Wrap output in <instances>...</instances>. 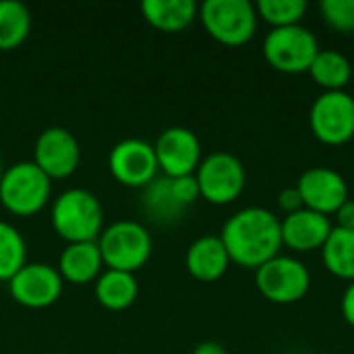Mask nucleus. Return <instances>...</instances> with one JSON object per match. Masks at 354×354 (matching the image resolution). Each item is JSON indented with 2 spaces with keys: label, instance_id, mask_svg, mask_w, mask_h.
Returning a JSON list of instances; mask_svg holds the SVG:
<instances>
[{
  "label": "nucleus",
  "instance_id": "nucleus-2",
  "mask_svg": "<svg viewBox=\"0 0 354 354\" xmlns=\"http://www.w3.org/2000/svg\"><path fill=\"white\" fill-rule=\"evenodd\" d=\"M50 220L54 232L66 243H95L104 230V209L100 199L87 189L62 191L52 207Z\"/></svg>",
  "mask_w": 354,
  "mask_h": 354
},
{
  "label": "nucleus",
  "instance_id": "nucleus-25",
  "mask_svg": "<svg viewBox=\"0 0 354 354\" xmlns=\"http://www.w3.org/2000/svg\"><path fill=\"white\" fill-rule=\"evenodd\" d=\"M257 17L263 19L272 29L301 25L309 4L305 0H259L255 4Z\"/></svg>",
  "mask_w": 354,
  "mask_h": 354
},
{
  "label": "nucleus",
  "instance_id": "nucleus-7",
  "mask_svg": "<svg viewBox=\"0 0 354 354\" xmlns=\"http://www.w3.org/2000/svg\"><path fill=\"white\" fill-rule=\"evenodd\" d=\"M255 286L270 303L292 305L307 297L311 274L301 259L292 255H276L255 270Z\"/></svg>",
  "mask_w": 354,
  "mask_h": 354
},
{
  "label": "nucleus",
  "instance_id": "nucleus-12",
  "mask_svg": "<svg viewBox=\"0 0 354 354\" xmlns=\"http://www.w3.org/2000/svg\"><path fill=\"white\" fill-rule=\"evenodd\" d=\"M6 284L10 299L17 305L25 309H46L60 299L64 280L56 268L39 261H27Z\"/></svg>",
  "mask_w": 354,
  "mask_h": 354
},
{
  "label": "nucleus",
  "instance_id": "nucleus-1",
  "mask_svg": "<svg viewBox=\"0 0 354 354\" xmlns=\"http://www.w3.org/2000/svg\"><path fill=\"white\" fill-rule=\"evenodd\" d=\"M218 236L222 239L230 261L247 270L261 268L266 261L280 255L282 249L280 218L268 207L257 205L232 214Z\"/></svg>",
  "mask_w": 354,
  "mask_h": 354
},
{
  "label": "nucleus",
  "instance_id": "nucleus-30",
  "mask_svg": "<svg viewBox=\"0 0 354 354\" xmlns=\"http://www.w3.org/2000/svg\"><path fill=\"white\" fill-rule=\"evenodd\" d=\"M191 354H228V351L220 344V342H214V340H205L201 344H197L193 348Z\"/></svg>",
  "mask_w": 354,
  "mask_h": 354
},
{
  "label": "nucleus",
  "instance_id": "nucleus-21",
  "mask_svg": "<svg viewBox=\"0 0 354 354\" xmlns=\"http://www.w3.org/2000/svg\"><path fill=\"white\" fill-rule=\"evenodd\" d=\"M309 75L324 91H344L354 75L353 62L334 48H319L309 66Z\"/></svg>",
  "mask_w": 354,
  "mask_h": 354
},
{
  "label": "nucleus",
  "instance_id": "nucleus-5",
  "mask_svg": "<svg viewBox=\"0 0 354 354\" xmlns=\"http://www.w3.org/2000/svg\"><path fill=\"white\" fill-rule=\"evenodd\" d=\"M216 41L236 48L253 39L257 31V10L249 0H205L197 17Z\"/></svg>",
  "mask_w": 354,
  "mask_h": 354
},
{
  "label": "nucleus",
  "instance_id": "nucleus-31",
  "mask_svg": "<svg viewBox=\"0 0 354 354\" xmlns=\"http://www.w3.org/2000/svg\"><path fill=\"white\" fill-rule=\"evenodd\" d=\"M2 174H4V166H2V158H0V178H2Z\"/></svg>",
  "mask_w": 354,
  "mask_h": 354
},
{
  "label": "nucleus",
  "instance_id": "nucleus-13",
  "mask_svg": "<svg viewBox=\"0 0 354 354\" xmlns=\"http://www.w3.org/2000/svg\"><path fill=\"white\" fill-rule=\"evenodd\" d=\"M158 168L162 176L180 178L197 172L203 156L199 137L187 127H168L164 129L153 143Z\"/></svg>",
  "mask_w": 354,
  "mask_h": 354
},
{
  "label": "nucleus",
  "instance_id": "nucleus-11",
  "mask_svg": "<svg viewBox=\"0 0 354 354\" xmlns=\"http://www.w3.org/2000/svg\"><path fill=\"white\" fill-rule=\"evenodd\" d=\"M31 162L50 180L68 178L81 164V145L68 129L48 127L35 139Z\"/></svg>",
  "mask_w": 354,
  "mask_h": 354
},
{
  "label": "nucleus",
  "instance_id": "nucleus-10",
  "mask_svg": "<svg viewBox=\"0 0 354 354\" xmlns=\"http://www.w3.org/2000/svg\"><path fill=\"white\" fill-rule=\"evenodd\" d=\"M108 170L122 187L145 189L160 172L153 143L137 137L118 141L108 153Z\"/></svg>",
  "mask_w": 354,
  "mask_h": 354
},
{
  "label": "nucleus",
  "instance_id": "nucleus-29",
  "mask_svg": "<svg viewBox=\"0 0 354 354\" xmlns=\"http://www.w3.org/2000/svg\"><path fill=\"white\" fill-rule=\"evenodd\" d=\"M340 311H342L344 322L354 330V282H348V286H346L344 292H342Z\"/></svg>",
  "mask_w": 354,
  "mask_h": 354
},
{
  "label": "nucleus",
  "instance_id": "nucleus-15",
  "mask_svg": "<svg viewBox=\"0 0 354 354\" xmlns=\"http://www.w3.org/2000/svg\"><path fill=\"white\" fill-rule=\"evenodd\" d=\"M334 224L332 218L311 212L307 207L284 216L280 220V232H282V245H286L295 253H309L315 249H322L332 234Z\"/></svg>",
  "mask_w": 354,
  "mask_h": 354
},
{
  "label": "nucleus",
  "instance_id": "nucleus-19",
  "mask_svg": "<svg viewBox=\"0 0 354 354\" xmlns=\"http://www.w3.org/2000/svg\"><path fill=\"white\" fill-rule=\"evenodd\" d=\"M141 15L151 27L176 33L199 17V4L193 0H143Z\"/></svg>",
  "mask_w": 354,
  "mask_h": 354
},
{
  "label": "nucleus",
  "instance_id": "nucleus-23",
  "mask_svg": "<svg viewBox=\"0 0 354 354\" xmlns=\"http://www.w3.org/2000/svg\"><path fill=\"white\" fill-rule=\"evenodd\" d=\"M31 33V12L19 0H0V52L19 48Z\"/></svg>",
  "mask_w": 354,
  "mask_h": 354
},
{
  "label": "nucleus",
  "instance_id": "nucleus-22",
  "mask_svg": "<svg viewBox=\"0 0 354 354\" xmlns=\"http://www.w3.org/2000/svg\"><path fill=\"white\" fill-rule=\"evenodd\" d=\"M322 259L332 276L354 282V230L334 226L332 234L322 247Z\"/></svg>",
  "mask_w": 354,
  "mask_h": 354
},
{
  "label": "nucleus",
  "instance_id": "nucleus-17",
  "mask_svg": "<svg viewBox=\"0 0 354 354\" xmlns=\"http://www.w3.org/2000/svg\"><path fill=\"white\" fill-rule=\"evenodd\" d=\"M58 274L64 282L73 286L91 284L106 270L102 261V253L95 243H73L66 245L58 257Z\"/></svg>",
  "mask_w": 354,
  "mask_h": 354
},
{
  "label": "nucleus",
  "instance_id": "nucleus-6",
  "mask_svg": "<svg viewBox=\"0 0 354 354\" xmlns=\"http://www.w3.org/2000/svg\"><path fill=\"white\" fill-rule=\"evenodd\" d=\"M263 58L266 62L284 75L309 73L313 58L319 52V41L315 33L305 25H290L272 29L263 37Z\"/></svg>",
  "mask_w": 354,
  "mask_h": 354
},
{
  "label": "nucleus",
  "instance_id": "nucleus-8",
  "mask_svg": "<svg viewBox=\"0 0 354 354\" xmlns=\"http://www.w3.org/2000/svg\"><path fill=\"white\" fill-rule=\"evenodd\" d=\"M195 178L201 199L214 205L234 203L247 185L245 166L230 151H214L205 156L195 172Z\"/></svg>",
  "mask_w": 354,
  "mask_h": 354
},
{
  "label": "nucleus",
  "instance_id": "nucleus-28",
  "mask_svg": "<svg viewBox=\"0 0 354 354\" xmlns=\"http://www.w3.org/2000/svg\"><path fill=\"white\" fill-rule=\"evenodd\" d=\"M336 218V228H342V230H354V201L348 199L344 201L338 212L334 214Z\"/></svg>",
  "mask_w": 354,
  "mask_h": 354
},
{
  "label": "nucleus",
  "instance_id": "nucleus-24",
  "mask_svg": "<svg viewBox=\"0 0 354 354\" xmlns=\"http://www.w3.org/2000/svg\"><path fill=\"white\" fill-rule=\"evenodd\" d=\"M27 263V245L23 234L0 220V282H8Z\"/></svg>",
  "mask_w": 354,
  "mask_h": 354
},
{
  "label": "nucleus",
  "instance_id": "nucleus-18",
  "mask_svg": "<svg viewBox=\"0 0 354 354\" xmlns=\"http://www.w3.org/2000/svg\"><path fill=\"white\" fill-rule=\"evenodd\" d=\"M141 191H143L141 193V207L151 222H156L160 226H168V224L178 222L185 216L187 207L178 199L174 185H172V178L158 176Z\"/></svg>",
  "mask_w": 354,
  "mask_h": 354
},
{
  "label": "nucleus",
  "instance_id": "nucleus-27",
  "mask_svg": "<svg viewBox=\"0 0 354 354\" xmlns=\"http://www.w3.org/2000/svg\"><path fill=\"white\" fill-rule=\"evenodd\" d=\"M278 205H280V209L284 212V216L303 209V199H301L297 187H288V189L280 191V195H278Z\"/></svg>",
  "mask_w": 354,
  "mask_h": 354
},
{
  "label": "nucleus",
  "instance_id": "nucleus-14",
  "mask_svg": "<svg viewBox=\"0 0 354 354\" xmlns=\"http://www.w3.org/2000/svg\"><path fill=\"white\" fill-rule=\"evenodd\" d=\"M297 191L303 199V207L328 218L334 216L338 207L351 199L346 178L328 166H313L305 170L297 180Z\"/></svg>",
  "mask_w": 354,
  "mask_h": 354
},
{
  "label": "nucleus",
  "instance_id": "nucleus-9",
  "mask_svg": "<svg viewBox=\"0 0 354 354\" xmlns=\"http://www.w3.org/2000/svg\"><path fill=\"white\" fill-rule=\"evenodd\" d=\"M309 127L324 145H344L354 139V97L344 91H322L309 108Z\"/></svg>",
  "mask_w": 354,
  "mask_h": 354
},
{
  "label": "nucleus",
  "instance_id": "nucleus-26",
  "mask_svg": "<svg viewBox=\"0 0 354 354\" xmlns=\"http://www.w3.org/2000/svg\"><path fill=\"white\" fill-rule=\"evenodd\" d=\"M322 19L338 33L354 31V0H324L319 2Z\"/></svg>",
  "mask_w": 354,
  "mask_h": 354
},
{
  "label": "nucleus",
  "instance_id": "nucleus-20",
  "mask_svg": "<svg viewBox=\"0 0 354 354\" xmlns=\"http://www.w3.org/2000/svg\"><path fill=\"white\" fill-rule=\"evenodd\" d=\"M93 292L97 303L108 311L129 309L139 295V284L135 274L120 270H104L93 282Z\"/></svg>",
  "mask_w": 354,
  "mask_h": 354
},
{
  "label": "nucleus",
  "instance_id": "nucleus-16",
  "mask_svg": "<svg viewBox=\"0 0 354 354\" xmlns=\"http://www.w3.org/2000/svg\"><path fill=\"white\" fill-rule=\"evenodd\" d=\"M228 251L218 234H205L193 241L185 255L187 272L199 282H216L230 268Z\"/></svg>",
  "mask_w": 354,
  "mask_h": 354
},
{
  "label": "nucleus",
  "instance_id": "nucleus-4",
  "mask_svg": "<svg viewBox=\"0 0 354 354\" xmlns=\"http://www.w3.org/2000/svg\"><path fill=\"white\" fill-rule=\"evenodd\" d=\"M52 195V180L33 164L17 162L4 168L0 178V203L6 212L19 218L39 214Z\"/></svg>",
  "mask_w": 354,
  "mask_h": 354
},
{
  "label": "nucleus",
  "instance_id": "nucleus-3",
  "mask_svg": "<svg viewBox=\"0 0 354 354\" xmlns=\"http://www.w3.org/2000/svg\"><path fill=\"white\" fill-rule=\"evenodd\" d=\"M102 261L106 270H120L135 274L141 270L153 251L149 230L137 220H118L106 226L97 239Z\"/></svg>",
  "mask_w": 354,
  "mask_h": 354
}]
</instances>
